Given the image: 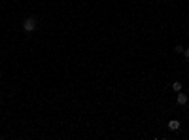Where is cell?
Masks as SVG:
<instances>
[{"mask_svg":"<svg viewBox=\"0 0 189 140\" xmlns=\"http://www.w3.org/2000/svg\"><path fill=\"white\" fill-rule=\"evenodd\" d=\"M184 55H185V59L189 61V49H184Z\"/></svg>","mask_w":189,"mask_h":140,"instance_id":"8992f818","label":"cell"},{"mask_svg":"<svg viewBox=\"0 0 189 140\" xmlns=\"http://www.w3.org/2000/svg\"><path fill=\"white\" fill-rule=\"evenodd\" d=\"M172 89H174V91H182V83H180V81H174V83H172Z\"/></svg>","mask_w":189,"mask_h":140,"instance_id":"277c9868","label":"cell"},{"mask_svg":"<svg viewBox=\"0 0 189 140\" xmlns=\"http://www.w3.org/2000/svg\"><path fill=\"white\" fill-rule=\"evenodd\" d=\"M168 129H170V131H178V129H180V121H178V119L168 121Z\"/></svg>","mask_w":189,"mask_h":140,"instance_id":"3957f363","label":"cell"},{"mask_svg":"<svg viewBox=\"0 0 189 140\" xmlns=\"http://www.w3.org/2000/svg\"><path fill=\"white\" fill-rule=\"evenodd\" d=\"M176 53H184V47L182 45H176Z\"/></svg>","mask_w":189,"mask_h":140,"instance_id":"5b68a950","label":"cell"},{"mask_svg":"<svg viewBox=\"0 0 189 140\" xmlns=\"http://www.w3.org/2000/svg\"><path fill=\"white\" fill-rule=\"evenodd\" d=\"M176 102L180 104V106H184V104L187 102V95H185V93H182V91H178V97H176Z\"/></svg>","mask_w":189,"mask_h":140,"instance_id":"7a4b0ae2","label":"cell"},{"mask_svg":"<svg viewBox=\"0 0 189 140\" xmlns=\"http://www.w3.org/2000/svg\"><path fill=\"white\" fill-rule=\"evenodd\" d=\"M36 27H38V19L36 17H27L25 21H23V28H25L27 32H34Z\"/></svg>","mask_w":189,"mask_h":140,"instance_id":"6da1fadb","label":"cell"}]
</instances>
